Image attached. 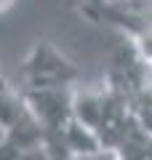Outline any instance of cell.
Listing matches in <instances>:
<instances>
[{
    "mask_svg": "<svg viewBox=\"0 0 152 160\" xmlns=\"http://www.w3.org/2000/svg\"><path fill=\"white\" fill-rule=\"evenodd\" d=\"M0 80H3V78H0Z\"/></svg>",
    "mask_w": 152,
    "mask_h": 160,
    "instance_id": "5b68a950",
    "label": "cell"
},
{
    "mask_svg": "<svg viewBox=\"0 0 152 160\" xmlns=\"http://www.w3.org/2000/svg\"><path fill=\"white\" fill-rule=\"evenodd\" d=\"M147 64H149V67H152V56H149V59H147Z\"/></svg>",
    "mask_w": 152,
    "mask_h": 160,
    "instance_id": "277c9868",
    "label": "cell"
},
{
    "mask_svg": "<svg viewBox=\"0 0 152 160\" xmlns=\"http://www.w3.org/2000/svg\"><path fill=\"white\" fill-rule=\"evenodd\" d=\"M6 136H8V131H6V126H3V123H0V144L6 142Z\"/></svg>",
    "mask_w": 152,
    "mask_h": 160,
    "instance_id": "3957f363",
    "label": "cell"
},
{
    "mask_svg": "<svg viewBox=\"0 0 152 160\" xmlns=\"http://www.w3.org/2000/svg\"><path fill=\"white\" fill-rule=\"evenodd\" d=\"M11 6H13V0H0V16H3V13H6Z\"/></svg>",
    "mask_w": 152,
    "mask_h": 160,
    "instance_id": "7a4b0ae2",
    "label": "cell"
},
{
    "mask_svg": "<svg viewBox=\"0 0 152 160\" xmlns=\"http://www.w3.org/2000/svg\"><path fill=\"white\" fill-rule=\"evenodd\" d=\"M78 83L80 72L75 62L51 40H38L22 62V88H62Z\"/></svg>",
    "mask_w": 152,
    "mask_h": 160,
    "instance_id": "6da1fadb",
    "label": "cell"
}]
</instances>
